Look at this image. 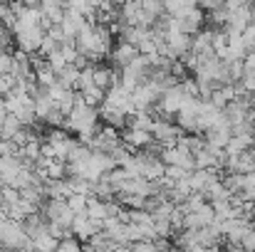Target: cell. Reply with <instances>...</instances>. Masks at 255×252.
Wrapping results in <instances>:
<instances>
[{
	"label": "cell",
	"mask_w": 255,
	"mask_h": 252,
	"mask_svg": "<svg viewBox=\"0 0 255 252\" xmlns=\"http://www.w3.org/2000/svg\"><path fill=\"white\" fill-rule=\"evenodd\" d=\"M186 91H183V84H173L169 89H164V94H161V99H159V104L154 106L159 114H164V119H171V116H176L178 114V109L183 106V101H186Z\"/></svg>",
	"instance_id": "1"
},
{
	"label": "cell",
	"mask_w": 255,
	"mask_h": 252,
	"mask_svg": "<svg viewBox=\"0 0 255 252\" xmlns=\"http://www.w3.org/2000/svg\"><path fill=\"white\" fill-rule=\"evenodd\" d=\"M159 159L166 164V166H183L188 170L196 168V159H193V151L186 146V144H173V146H164L159 151Z\"/></svg>",
	"instance_id": "2"
},
{
	"label": "cell",
	"mask_w": 255,
	"mask_h": 252,
	"mask_svg": "<svg viewBox=\"0 0 255 252\" xmlns=\"http://www.w3.org/2000/svg\"><path fill=\"white\" fill-rule=\"evenodd\" d=\"M15 35V47H20V50H25V52H37L40 50V45H42V40H45V35H47V30L45 27H27V30H20V32H12Z\"/></svg>",
	"instance_id": "3"
},
{
	"label": "cell",
	"mask_w": 255,
	"mask_h": 252,
	"mask_svg": "<svg viewBox=\"0 0 255 252\" xmlns=\"http://www.w3.org/2000/svg\"><path fill=\"white\" fill-rule=\"evenodd\" d=\"M122 141H124L131 151H144V149H149L156 139H154V134L146 131V129H131V126H127V129H122Z\"/></svg>",
	"instance_id": "4"
},
{
	"label": "cell",
	"mask_w": 255,
	"mask_h": 252,
	"mask_svg": "<svg viewBox=\"0 0 255 252\" xmlns=\"http://www.w3.org/2000/svg\"><path fill=\"white\" fill-rule=\"evenodd\" d=\"M99 230H104V228H102V220H92L87 213H77L75 220H72V233H75L82 243H89Z\"/></svg>",
	"instance_id": "5"
},
{
	"label": "cell",
	"mask_w": 255,
	"mask_h": 252,
	"mask_svg": "<svg viewBox=\"0 0 255 252\" xmlns=\"http://www.w3.org/2000/svg\"><path fill=\"white\" fill-rule=\"evenodd\" d=\"M136 55H139V47L131 45V42H127V40H119V42L112 47V52H109L114 67H124V65H129Z\"/></svg>",
	"instance_id": "6"
},
{
	"label": "cell",
	"mask_w": 255,
	"mask_h": 252,
	"mask_svg": "<svg viewBox=\"0 0 255 252\" xmlns=\"http://www.w3.org/2000/svg\"><path fill=\"white\" fill-rule=\"evenodd\" d=\"M82 91V96H85V101L89 106H102L104 104V96H107V89H102V86H97V84H89L85 89H80Z\"/></svg>",
	"instance_id": "7"
},
{
	"label": "cell",
	"mask_w": 255,
	"mask_h": 252,
	"mask_svg": "<svg viewBox=\"0 0 255 252\" xmlns=\"http://www.w3.org/2000/svg\"><path fill=\"white\" fill-rule=\"evenodd\" d=\"M22 126H25V124L17 119V114H7V116H5V121L0 124V136H2V139H12Z\"/></svg>",
	"instance_id": "8"
},
{
	"label": "cell",
	"mask_w": 255,
	"mask_h": 252,
	"mask_svg": "<svg viewBox=\"0 0 255 252\" xmlns=\"http://www.w3.org/2000/svg\"><path fill=\"white\" fill-rule=\"evenodd\" d=\"M32 243H35V250H42V252L57 250V245H60V240H57L50 230H45V233L35 235V238H32Z\"/></svg>",
	"instance_id": "9"
},
{
	"label": "cell",
	"mask_w": 255,
	"mask_h": 252,
	"mask_svg": "<svg viewBox=\"0 0 255 252\" xmlns=\"http://www.w3.org/2000/svg\"><path fill=\"white\" fill-rule=\"evenodd\" d=\"M80 72H82V70H80L77 65H67V67H65V70L57 75V80L65 84L67 89H77V82H80Z\"/></svg>",
	"instance_id": "10"
},
{
	"label": "cell",
	"mask_w": 255,
	"mask_h": 252,
	"mask_svg": "<svg viewBox=\"0 0 255 252\" xmlns=\"http://www.w3.org/2000/svg\"><path fill=\"white\" fill-rule=\"evenodd\" d=\"M35 75H37V84H40V86H45V89L57 82V72H55L50 65H45V67H42V70H37Z\"/></svg>",
	"instance_id": "11"
},
{
	"label": "cell",
	"mask_w": 255,
	"mask_h": 252,
	"mask_svg": "<svg viewBox=\"0 0 255 252\" xmlns=\"http://www.w3.org/2000/svg\"><path fill=\"white\" fill-rule=\"evenodd\" d=\"M82 248H85V243H82L77 235H67V238H62L60 245H57L60 252H80Z\"/></svg>",
	"instance_id": "12"
},
{
	"label": "cell",
	"mask_w": 255,
	"mask_h": 252,
	"mask_svg": "<svg viewBox=\"0 0 255 252\" xmlns=\"http://www.w3.org/2000/svg\"><path fill=\"white\" fill-rule=\"evenodd\" d=\"M47 65H50V67H52V70H55V72L60 75V72H62V70H65V67H67L70 62L65 60V55H62V50L57 47L55 52H50V55H47Z\"/></svg>",
	"instance_id": "13"
},
{
	"label": "cell",
	"mask_w": 255,
	"mask_h": 252,
	"mask_svg": "<svg viewBox=\"0 0 255 252\" xmlns=\"http://www.w3.org/2000/svg\"><path fill=\"white\" fill-rule=\"evenodd\" d=\"M87 203H89V195L85 193H72L67 198V205L75 210V213H87Z\"/></svg>",
	"instance_id": "14"
},
{
	"label": "cell",
	"mask_w": 255,
	"mask_h": 252,
	"mask_svg": "<svg viewBox=\"0 0 255 252\" xmlns=\"http://www.w3.org/2000/svg\"><path fill=\"white\" fill-rule=\"evenodd\" d=\"M60 45H62V42H57V40H55V37H52V35H50V32H47V35H45V40H42V45H40V50H37V52H40V55H42V57H47V55H50V52H55V50H57V47H60Z\"/></svg>",
	"instance_id": "15"
},
{
	"label": "cell",
	"mask_w": 255,
	"mask_h": 252,
	"mask_svg": "<svg viewBox=\"0 0 255 252\" xmlns=\"http://www.w3.org/2000/svg\"><path fill=\"white\" fill-rule=\"evenodd\" d=\"M238 86H241L243 91H248V94H255V72H246L243 80L238 82Z\"/></svg>",
	"instance_id": "16"
},
{
	"label": "cell",
	"mask_w": 255,
	"mask_h": 252,
	"mask_svg": "<svg viewBox=\"0 0 255 252\" xmlns=\"http://www.w3.org/2000/svg\"><path fill=\"white\" fill-rule=\"evenodd\" d=\"M166 175L173 178V180H181V178H186V175H191V170L183 166H166Z\"/></svg>",
	"instance_id": "17"
},
{
	"label": "cell",
	"mask_w": 255,
	"mask_h": 252,
	"mask_svg": "<svg viewBox=\"0 0 255 252\" xmlns=\"http://www.w3.org/2000/svg\"><path fill=\"white\" fill-rule=\"evenodd\" d=\"M246 72H255V47L253 50H248V55H246Z\"/></svg>",
	"instance_id": "18"
},
{
	"label": "cell",
	"mask_w": 255,
	"mask_h": 252,
	"mask_svg": "<svg viewBox=\"0 0 255 252\" xmlns=\"http://www.w3.org/2000/svg\"><path fill=\"white\" fill-rule=\"evenodd\" d=\"M243 250H255V228L246 235V240H243Z\"/></svg>",
	"instance_id": "19"
}]
</instances>
